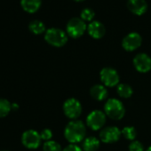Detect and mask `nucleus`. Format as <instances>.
Masks as SVG:
<instances>
[{"label": "nucleus", "instance_id": "obj_1", "mask_svg": "<svg viewBox=\"0 0 151 151\" xmlns=\"http://www.w3.org/2000/svg\"><path fill=\"white\" fill-rule=\"evenodd\" d=\"M86 135V124L80 120H72L65 127L64 136L70 144L78 143L85 139Z\"/></svg>", "mask_w": 151, "mask_h": 151}, {"label": "nucleus", "instance_id": "obj_2", "mask_svg": "<svg viewBox=\"0 0 151 151\" xmlns=\"http://www.w3.org/2000/svg\"><path fill=\"white\" fill-rule=\"evenodd\" d=\"M104 113L113 120H120L125 114V109L119 100L112 98L106 101L104 105Z\"/></svg>", "mask_w": 151, "mask_h": 151}, {"label": "nucleus", "instance_id": "obj_3", "mask_svg": "<svg viewBox=\"0 0 151 151\" xmlns=\"http://www.w3.org/2000/svg\"><path fill=\"white\" fill-rule=\"evenodd\" d=\"M45 40L54 47H61L68 42V34L58 28H50L45 31Z\"/></svg>", "mask_w": 151, "mask_h": 151}, {"label": "nucleus", "instance_id": "obj_4", "mask_svg": "<svg viewBox=\"0 0 151 151\" xmlns=\"http://www.w3.org/2000/svg\"><path fill=\"white\" fill-rule=\"evenodd\" d=\"M87 30V26L85 21L79 17L71 18L66 26V33L72 38L81 37Z\"/></svg>", "mask_w": 151, "mask_h": 151}, {"label": "nucleus", "instance_id": "obj_5", "mask_svg": "<svg viewBox=\"0 0 151 151\" xmlns=\"http://www.w3.org/2000/svg\"><path fill=\"white\" fill-rule=\"evenodd\" d=\"M63 112L67 117L75 120L82 113V105L77 99L69 98L63 104Z\"/></svg>", "mask_w": 151, "mask_h": 151}, {"label": "nucleus", "instance_id": "obj_6", "mask_svg": "<svg viewBox=\"0 0 151 151\" xmlns=\"http://www.w3.org/2000/svg\"><path fill=\"white\" fill-rule=\"evenodd\" d=\"M101 80L103 83V86L108 87H113L118 86L119 83V75L117 71L110 67L103 68L100 73Z\"/></svg>", "mask_w": 151, "mask_h": 151}, {"label": "nucleus", "instance_id": "obj_7", "mask_svg": "<svg viewBox=\"0 0 151 151\" xmlns=\"http://www.w3.org/2000/svg\"><path fill=\"white\" fill-rule=\"evenodd\" d=\"M106 114L101 110H93L86 117V124L93 131L101 129L106 123Z\"/></svg>", "mask_w": 151, "mask_h": 151}, {"label": "nucleus", "instance_id": "obj_8", "mask_svg": "<svg viewBox=\"0 0 151 151\" xmlns=\"http://www.w3.org/2000/svg\"><path fill=\"white\" fill-rule=\"evenodd\" d=\"M40 133L35 130H28L22 133V142L24 147L29 149H36L40 146L41 143Z\"/></svg>", "mask_w": 151, "mask_h": 151}, {"label": "nucleus", "instance_id": "obj_9", "mask_svg": "<svg viewBox=\"0 0 151 151\" xmlns=\"http://www.w3.org/2000/svg\"><path fill=\"white\" fill-rule=\"evenodd\" d=\"M142 44V37L137 32L127 34L122 40V46L127 52H132L138 49Z\"/></svg>", "mask_w": 151, "mask_h": 151}, {"label": "nucleus", "instance_id": "obj_10", "mask_svg": "<svg viewBox=\"0 0 151 151\" xmlns=\"http://www.w3.org/2000/svg\"><path fill=\"white\" fill-rule=\"evenodd\" d=\"M122 132L116 126H108L100 132L101 140L104 143H115L121 137Z\"/></svg>", "mask_w": 151, "mask_h": 151}, {"label": "nucleus", "instance_id": "obj_11", "mask_svg": "<svg viewBox=\"0 0 151 151\" xmlns=\"http://www.w3.org/2000/svg\"><path fill=\"white\" fill-rule=\"evenodd\" d=\"M134 68L140 73H147L151 69V58L147 53H138L133 58Z\"/></svg>", "mask_w": 151, "mask_h": 151}, {"label": "nucleus", "instance_id": "obj_12", "mask_svg": "<svg viewBox=\"0 0 151 151\" xmlns=\"http://www.w3.org/2000/svg\"><path fill=\"white\" fill-rule=\"evenodd\" d=\"M126 6L132 14L138 16L144 14L148 8L146 0H127Z\"/></svg>", "mask_w": 151, "mask_h": 151}, {"label": "nucleus", "instance_id": "obj_13", "mask_svg": "<svg viewBox=\"0 0 151 151\" xmlns=\"http://www.w3.org/2000/svg\"><path fill=\"white\" fill-rule=\"evenodd\" d=\"M88 34L94 39H100L104 37L106 33V29L103 23L99 21H93L87 26Z\"/></svg>", "mask_w": 151, "mask_h": 151}, {"label": "nucleus", "instance_id": "obj_14", "mask_svg": "<svg viewBox=\"0 0 151 151\" xmlns=\"http://www.w3.org/2000/svg\"><path fill=\"white\" fill-rule=\"evenodd\" d=\"M91 96L96 101H104L108 97V91L103 85H95L90 90Z\"/></svg>", "mask_w": 151, "mask_h": 151}, {"label": "nucleus", "instance_id": "obj_15", "mask_svg": "<svg viewBox=\"0 0 151 151\" xmlns=\"http://www.w3.org/2000/svg\"><path fill=\"white\" fill-rule=\"evenodd\" d=\"M42 0H21V5L24 11L29 14H34L41 6Z\"/></svg>", "mask_w": 151, "mask_h": 151}, {"label": "nucleus", "instance_id": "obj_16", "mask_svg": "<svg viewBox=\"0 0 151 151\" xmlns=\"http://www.w3.org/2000/svg\"><path fill=\"white\" fill-rule=\"evenodd\" d=\"M100 140L95 137H87L83 141V149L85 151H97L100 147Z\"/></svg>", "mask_w": 151, "mask_h": 151}, {"label": "nucleus", "instance_id": "obj_17", "mask_svg": "<svg viewBox=\"0 0 151 151\" xmlns=\"http://www.w3.org/2000/svg\"><path fill=\"white\" fill-rule=\"evenodd\" d=\"M29 29L35 35H40L46 31L45 25L44 24V22L38 20H34L30 22V23L29 24Z\"/></svg>", "mask_w": 151, "mask_h": 151}, {"label": "nucleus", "instance_id": "obj_18", "mask_svg": "<svg viewBox=\"0 0 151 151\" xmlns=\"http://www.w3.org/2000/svg\"><path fill=\"white\" fill-rule=\"evenodd\" d=\"M116 91H117L118 95L122 98H124V99L130 98L133 93L132 88L127 84H119L117 86Z\"/></svg>", "mask_w": 151, "mask_h": 151}, {"label": "nucleus", "instance_id": "obj_19", "mask_svg": "<svg viewBox=\"0 0 151 151\" xmlns=\"http://www.w3.org/2000/svg\"><path fill=\"white\" fill-rule=\"evenodd\" d=\"M12 109V104L6 99H0V118L6 116Z\"/></svg>", "mask_w": 151, "mask_h": 151}, {"label": "nucleus", "instance_id": "obj_20", "mask_svg": "<svg viewBox=\"0 0 151 151\" xmlns=\"http://www.w3.org/2000/svg\"><path fill=\"white\" fill-rule=\"evenodd\" d=\"M95 17V13L92 8L86 7L81 11L80 18L85 22H93Z\"/></svg>", "mask_w": 151, "mask_h": 151}, {"label": "nucleus", "instance_id": "obj_21", "mask_svg": "<svg viewBox=\"0 0 151 151\" xmlns=\"http://www.w3.org/2000/svg\"><path fill=\"white\" fill-rule=\"evenodd\" d=\"M122 134L125 139L129 140H133L137 136V131L133 126H125L122 130Z\"/></svg>", "mask_w": 151, "mask_h": 151}, {"label": "nucleus", "instance_id": "obj_22", "mask_svg": "<svg viewBox=\"0 0 151 151\" xmlns=\"http://www.w3.org/2000/svg\"><path fill=\"white\" fill-rule=\"evenodd\" d=\"M44 151H62L60 145L54 140H48L44 143L43 146Z\"/></svg>", "mask_w": 151, "mask_h": 151}, {"label": "nucleus", "instance_id": "obj_23", "mask_svg": "<svg viewBox=\"0 0 151 151\" xmlns=\"http://www.w3.org/2000/svg\"><path fill=\"white\" fill-rule=\"evenodd\" d=\"M129 151H144V147L139 141L134 140L129 145Z\"/></svg>", "mask_w": 151, "mask_h": 151}, {"label": "nucleus", "instance_id": "obj_24", "mask_svg": "<svg viewBox=\"0 0 151 151\" xmlns=\"http://www.w3.org/2000/svg\"><path fill=\"white\" fill-rule=\"evenodd\" d=\"M40 136H41V139L45 140V141H48V140H51L52 137V132L50 129H44L41 132H40Z\"/></svg>", "mask_w": 151, "mask_h": 151}, {"label": "nucleus", "instance_id": "obj_25", "mask_svg": "<svg viewBox=\"0 0 151 151\" xmlns=\"http://www.w3.org/2000/svg\"><path fill=\"white\" fill-rule=\"evenodd\" d=\"M62 151H82V149L77 144H69L65 148H63Z\"/></svg>", "mask_w": 151, "mask_h": 151}, {"label": "nucleus", "instance_id": "obj_26", "mask_svg": "<svg viewBox=\"0 0 151 151\" xmlns=\"http://www.w3.org/2000/svg\"><path fill=\"white\" fill-rule=\"evenodd\" d=\"M19 109V105H18L17 103H12V109L16 110V109Z\"/></svg>", "mask_w": 151, "mask_h": 151}, {"label": "nucleus", "instance_id": "obj_27", "mask_svg": "<svg viewBox=\"0 0 151 151\" xmlns=\"http://www.w3.org/2000/svg\"><path fill=\"white\" fill-rule=\"evenodd\" d=\"M74 1H76V2H82V1H84V0H74Z\"/></svg>", "mask_w": 151, "mask_h": 151}, {"label": "nucleus", "instance_id": "obj_28", "mask_svg": "<svg viewBox=\"0 0 151 151\" xmlns=\"http://www.w3.org/2000/svg\"><path fill=\"white\" fill-rule=\"evenodd\" d=\"M146 151H151V146H150L149 147H147V149Z\"/></svg>", "mask_w": 151, "mask_h": 151}, {"label": "nucleus", "instance_id": "obj_29", "mask_svg": "<svg viewBox=\"0 0 151 151\" xmlns=\"http://www.w3.org/2000/svg\"><path fill=\"white\" fill-rule=\"evenodd\" d=\"M0 151H8V150H0Z\"/></svg>", "mask_w": 151, "mask_h": 151}]
</instances>
